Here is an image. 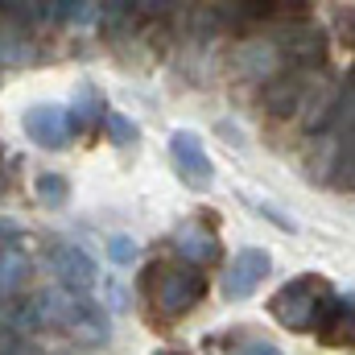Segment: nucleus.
Segmentation results:
<instances>
[{
    "instance_id": "1",
    "label": "nucleus",
    "mask_w": 355,
    "mask_h": 355,
    "mask_svg": "<svg viewBox=\"0 0 355 355\" xmlns=\"http://www.w3.org/2000/svg\"><path fill=\"white\" fill-rule=\"evenodd\" d=\"M331 306H335V289H331V281L318 277V272H302V277L285 281V285L272 293V302H268L272 318H277L285 331H318L322 318L331 314Z\"/></svg>"
},
{
    "instance_id": "2",
    "label": "nucleus",
    "mask_w": 355,
    "mask_h": 355,
    "mask_svg": "<svg viewBox=\"0 0 355 355\" xmlns=\"http://www.w3.org/2000/svg\"><path fill=\"white\" fill-rule=\"evenodd\" d=\"M207 293V277L202 268L186 265V261H153L145 268V297L157 314L182 318L190 314Z\"/></svg>"
},
{
    "instance_id": "3",
    "label": "nucleus",
    "mask_w": 355,
    "mask_h": 355,
    "mask_svg": "<svg viewBox=\"0 0 355 355\" xmlns=\"http://www.w3.org/2000/svg\"><path fill=\"white\" fill-rule=\"evenodd\" d=\"M33 327H54L62 335H71L75 343H99L107 339V314L99 306H91L75 293H42L29 314H25Z\"/></svg>"
},
{
    "instance_id": "4",
    "label": "nucleus",
    "mask_w": 355,
    "mask_h": 355,
    "mask_svg": "<svg viewBox=\"0 0 355 355\" xmlns=\"http://www.w3.org/2000/svg\"><path fill=\"white\" fill-rule=\"evenodd\" d=\"M170 157H174L178 178H182L190 190H211V182H215V166H211L207 145H202L198 132H190V128H174V132H170Z\"/></svg>"
},
{
    "instance_id": "5",
    "label": "nucleus",
    "mask_w": 355,
    "mask_h": 355,
    "mask_svg": "<svg viewBox=\"0 0 355 355\" xmlns=\"http://www.w3.org/2000/svg\"><path fill=\"white\" fill-rule=\"evenodd\" d=\"M268 272H272V257H268L265 248H240V252L232 257L227 272H223V297H227V302L252 297V293L265 285Z\"/></svg>"
},
{
    "instance_id": "6",
    "label": "nucleus",
    "mask_w": 355,
    "mask_h": 355,
    "mask_svg": "<svg viewBox=\"0 0 355 355\" xmlns=\"http://www.w3.org/2000/svg\"><path fill=\"white\" fill-rule=\"evenodd\" d=\"M21 128H25V137H29L33 145H42V149H67V141H71V132H75L71 112H67L62 103H33V107L25 112Z\"/></svg>"
},
{
    "instance_id": "7",
    "label": "nucleus",
    "mask_w": 355,
    "mask_h": 355,
    "mask_svg": "<svg viewBox=\"0 0 355 355\" xmlns=\"http://www.w3.org/2000/svg\"><path fill=\"white\" fill-rule=\"evenodd\" d=\"M50 268L62 281V293H75V297H83L87 289H95V281H99L95 261H91L79 244H62V240L50 244Z\"/></svg>"
},
{
    "instance_id": "8",
    "label": "nucleus",
    "mask_w": 355,
    "mask_h": 355,
    "mask_svg": "<svg viewBox=\"0 0 355 355\" xmlns=\"http://www.w3.org/2000/svg\"><path fill=\"white\" fill-rule=\"evenodd\" d=\"M281 54L289 67L297 71H314L327 62V33L314 25V21H297L281 33Z\"/></svg>"
},
{
    "instance_id": "9",
    "label": "nucleus",
    "mask_w": 355,
    "mask_h": 355,
    "mask_svg": "<svg viewBox=\"0 0 355 355\" xmlns=\"http://www.w3.org/2000/svg\"><path fill=\"white\" fill-rule=\"evenodd\" d=\"M174 244H178V257L186 261V265H211L215 257H219V236L207 227V223H198V219H190V223H182L174 232Z\"/></svg>"
},
{
    "instance_id": "10",
    "label": "nucleus",
    "mask_w": 355,
    "mask_h": 355,
    "mask_svg": "<svg viewBox=\"0 0 355 355\" xmlns=\"http://www.w3.org/2000/svg\"><path fill=\"white\" fill-rule=\"evenodd\" d=\"M352 335H355V318H352V297H335L331 314L322 318L318 327V339L327 347H352Z\"/></svg>"
},
{
    "instance_id": "11",
    "label": "nucleus",
    "mask_w": 355,
    "mask_h": 355,
    "mask_svg": "<svg viewBox=\"0 0 355 355\" xmlns=\"http://www.w3.org/2000/svg\"><path fill=\"white\" fill-rule=\"evenodd\" d=\"M29 277H33V261H29V252H25L21 244H8V248L0 252V297L25 289Z\"/></svg>"
},
{
    "instance_id": "12",
    "label": "nucleus",
    "mask_w": 355,
    "mask_h": 355,
    "mask_svg": "<svg viewBox=\"0 0 355 355\" xmlns=\"http://www.w3.org/2000/svg\"><path fill=\"white\" fill-rule=\"evenodd\" d=\"M302 107V79H272V87H268V116H277V120H289L293 112Z\"/></svg>"
},
{
    "instance_id": "13",
    "label": "nucleus",
    "mask_w": 355,
    "mask_h": 355,
    "mask_svg": "<svg viewBox=\"0 0 355 355\" xmlns=\"http://www.w3.org/2000/svg\"><path fill=\"white\" fill-rule=\"evenodd\" d=\"M29 58H33V46H29L25 25H8V29H0V62H4V67H25Z\"/></svg>"
},
{
    "instance_id": "14",
    "label": "nucleus",
    "mask_w": 355,
    "mask_h": 355,
    "mask_svg": "<svg viewBox=\"0 0 355 355\" xmlns=\"http://www.w3.org/2000/svg\"><path fill=\"white\" fill-rule=\"evenodd\" d=\"M95 12H99V4H91V0H62V4H50V17H58V21H67V25H87L95 21Z\"/></svg>"
},
{
    "instance_id": "15",
    "label": "nucleus",
    "mask_w": 355,
    "mask_h": 355,
    "mask_svg": "<svg viewBox=\"0 0 355 355\" xmlns=\"http://www.w3.org/2000/svg\"><path fill=\"white\" fill-rule=\"evenodd\" d=\"M103 124H107V132H112L116 145H137L141 141V128L132 120H124L120 112H103Z\"/></svg>"
},
{
    "instance_id": "16",
    "label": "nucleus",
    "mask_w": 355,
    "mask_h": 355,
    "mask_svg": "<svg viewBox=\"0 0 355 355\" xmlns=\"http://www.w3.org/2000/svg\"><path fill=\"white\" fill-rule=\"evenodd\" d=\"M37 198L50 202V207H58V202L67 198V182H62L58 174H42L37 178Z\"/></svg>"
},
{
    "instance_id": "17",
    "label": "nucleus",
    "mask_w": 355,
    "mask_h": 355,
    "mask_svg": "<svg viewBox=\"0 0 355 355\" xmlns=\"http://www.w3.org/2000/svg\"><path fill=\"white\" fill-rule=\"evenodd\" d=\"M107 257H112L116 265H128V261H137V244H132L128 236H112V240H107Z\"/></svg>"
},
{
    "instance_id": "18",
    "label": "nucleus",
    "mask_w": 355,
    "mask_h": 355,
    "mask_svg": "<svg viewBox=\"0 0 355 355\" xmlns=\"http://www.w3.org/2000/svg\"><path fill=\"white\" fill-rule=\"evenodd\" d=\"M236 355H281V347H272V343H265V339H252V343L236 347Z\"/></svg>"
},
{
    "instance_id": "19",
    "label": "nucleus",
    "mask_w": 355,
    "mask_h": 355,
    "mask_svg": "<svg viewBox=\"0 0 355 355\" xmlns=\"http://www.w3.org/2000/svg\"><path fill=\"white\" fill-rule=\"evenodd\" d=\"M12 240H17V227H12L8 219H0V252H4V248H8Z\"/></svg>"
},
{
    "instance_id": "20",
    "label": "nucleus",
    "mask_w": 355,
    "mask_h": 355,
    "mask_svg": "<svg viewBox=\"0 0 355 355\" xmlns=\"http://www.w3.org/2000/svg\"><path fill=\"white\" fill-rule=\"evenodd\" d=\"M4 355H33V352H29V347H17V343L8 339V352H4Z\"/></svg>"
},
{
    "instance_id": "21",
    "label": "nucleus",
    "mask_w": 355,
    "mask_h": 355,
    "mask_svg": "<svg viewBox=\"0 0 355 355\" xmlns=\"http://www.w3.org/2000/svg\"><path fill=\"white\" fill-rule=\"evenodd\" d=\"M157 355H178V352H157Z\"/></svg>"
},
{
    "instance_id": "22",
    "label": "nucleus",
    "mask_w": 355,
    "mask_h": 355,
    "mask_svg": "<svg viewBox=\"0 0 355 355\" xmlns=\"http://www.w3.org/2000/svg\"><path fill=\"white\" fill-rule=\"evenodd\" d=\"M0 157H4V149H0Z\"/></svg>"
}]
</instances>
